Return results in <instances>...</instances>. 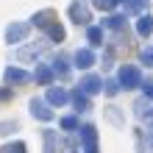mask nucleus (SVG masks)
Returning a JSON list of instances; mask_svg holds the SVG:
<instances>
[{"mask_svg": "<svg viewBox=\"0 0 153 153\" xmlns=\"http://www.w3.org/2000/svg\"><path fill=\"white\" fill-rule=\"evenodd\" d=\"M31 22L36 25V28H42V31L48 33V36H50L53 42H61V39H64V28L59 25L56 14H53L50 8H45V11H36V14L31 17Z\"/></svg>", "mask_w": 153, "mask_h": 153, "instance_id": "obj_1", "label": "nucleus"}, {"mask_svg": "<svg viewBox=\"0 0 153 153\" xmlns=\"http://www.w3.org/2000/svg\"><path fill=\"white\" fill-rule=\"evenodd\" d=\"M117 84H120V89H137V86H142V73H139V67H134V64L120 67Z\"/></svg>", "mask_w": 153, "mask_h": 153, "instance_id": "obj_2", "label": "nucleus"}, {"mask_svg": "<svg viewBox=\"0 0 153 153\" xmlns=\"http://www.w3.org/2000/svg\"><path fill=\"white\" fill-rule=\"evenodd\" d=\"M70 20H73L75 25H89V20H92V11H89L86 3H81V0H75V3H70Z\"/></svg>", "mask_w": 153, "mask_h": 153, "instance_id": "obj_3", "label": "nucleus"}, {"mask_svg": "<svg viewBox=\"0 0 153 153\" xmlns=\"http://www.w3.org/2000/svg\"><path fill=\"white\" fill-rule=\"evenodd\" d=\"M81 142H84V153H100L97 150V131L95 125H81Z\"/></svg>", "mask_w": 153, "mask_h": 153, "instance_id": "obj_4", "label": "nucleus"}, {"mask_svg": "<svg viewBox=\"0 0 153 153\" xmlns=\"http://www.w3.org/2000/svg\"><path fill=\"white\" fill-rule=\"evenodd\" d=\"M31 114L36 117V120H42V123H50L53 117H56L53 109L48 106V100H39V97H33V100H31Z\"/></svg>", "mask_w": 153, "mask_h": 153, "instance_id": "obj_5", "label": "nucleus"}, {"mask_svg": "<svg viewBox=\"0 0 153 153\" xmlns=\"http://www.w3.org/2000/svg\"><path fill=\"white\" fill-rule=\"evenodd\" d=\"M28 31H31V25H25V22H11V25L6 28V42H8V45L22 42L25 36H28Z\"/></svg>", "mask_w": 153, "mask_h": 153, "instance_id": "obj_6", "label": "nucleus"}, {"mask_svg": "<svg viewBox=\"0 0 153 153\" xmlns=\"http://www.w3.org/2000/svg\"><path fill=\"white\" fill-rule=\"evenodd\" d=\"M78 89H81L86 97H89V95H97V92L103 89V78H100V75H84V78H81V84H78Z\"/></svg>", "mask_w": 153, "mask_h": 153, "instance_id": "obj_7", "label": "nucleus"}, {"mask_svg": "<svg viewBox=\"0 0 153 153\" xmlns=\"http://www.w3.org/2000/svg\"><path fill=\"white\" fill-rule=\"evenodd\" d=\"M92 64H95V53L89 50V48L75 50V67H78V70H89Z\"/></svg>", "mask_w": 153, "mask_h": 153, "instance_id": "obj_8", "label": "nucleus"}, {"mask_svg": "<svg viewBox=\"0 0 153 153\" xmlns=\"http://www.w3.org/2000/svg\"><path fill=\"white\" fill-rule=\"evenodd\" d=\"M70 100V92H64L61 86H50L48 89V106H64Z\"/></svg>", "mask_w": 153, "mask_h": 153, "instance_id": "obj_9", "label": "nucleus"}, {"mask_svg": "<svg viewBox=\"0 0 153 153\" xmlns=\"http://www.w3.org/2000/svg\"><path fill=\"white\" fill-rule=\"evenodd\" d=\"M36 84H42V86H50L53 84V70L48 67V64H36V70H33V75H31Z\"/></svg>", "mask_w": 153, "mask_h": 153, "instance_id": "obj_10", "label": "nucleus"}, {"mask_svg": "<svg viewBox=\"0 0 153 153\" xmlns=\"http://www.w3.org/2000/svg\"><path fill=\"white\" fill-rule=\"evenodd\" d=\"M25 81H31V75L25 73V70H20V67H8L6 70V84H25Z\"/></svg>", "mask_w": 153, "mask_h": 153, "instance_id": "obj_11", "label": "nucleus"}, {"mask_svg": "<svg viewBox=\"0 0 153 153\" xmlns=\"http://www.w3.org/2000/svg\"><path fill=\"white\" fill-rule=\"evenodd\" d=\"M134 109H137V117H139V120H153V100L142 97V100L134 103Z\"/></svg>", "mask_w": 153, "mask_h": 153, "instance_id": "obj_12", "label": "nucleus"}, {"mask_svg": "<svg viewBox=\"0 0 153 153\" xmlns=\"http://www.w3.org/2000/svg\"><path fill=\"white\" fill-rule=\"evenodd\" d=\"M42 139H45V153H59V134L56 131H42Z\"/></svg>", "mask_w": 153, "mask_h": 153, "instance_id": "obj_13", "label": "nucleus"}, {"mask_svg": "<svg viewBox=\"0 0 153 153\" xmlns=\"http://www.w3.org/2000/svg\"><path fill=\"white\" fill-rule=\"evenodd\" d=\"M137 33H139V36H150V33H153V17L150 14H142L137 20Z\"/></svg>", "mask_w": 153, "mask_h": 153, "instance_id": "obj_14", "label": "nucleus"}, {"mask_svg": "<svg viewBox=\"0 0 153 153\" xmlns=\"http://www.w3.org/2000/svg\"><path fill=\"white\" fill-rule=\"evenodd\" d=\"M50 70H53V75H59V78H67V75H70V64H67V59H61V56L53 59Z\"/></svg>", "mask_w": 153, "mask_h": 153, "instance_id": "obj_15", "label": "nucleus"}, {"mask_svg": "<svg viewBox=\"0 0 153 153\" xmlns=\"http://www.w3.org/2000/svg\"><path fill=\"white\" fill-rule=\"evenodd\" d=\"M120 6L125 8V14H142V8L148 6V0H120Z\"/></svg>", "mask_w": 153, "mask_h": 153, "instance_id": "obj_16", "label": "nucleus"}, {"mask_svg": "<svg viewBox=\"0 0 153 153\" xmlns=\"http://www.w3.org/2000/svg\"><path fill=\"white\" fill-rule=\"evenodd\" d=\"M86 39H89V45H92V48H100V45H103V28H97V25H89Z\"/></svg>", "mask_w": 153, "mask_h": 153, "instance_id": "obj_17", "label": "nucleus"}, {"mask_svg": "<svg viewBox=\"0 0 153 153\" xmlns=\"http://www.w3.org/2000/svg\"><path fill=\"white\" fill-rule=\"evenodd\" d=\"M42 50H45V45H31V48L17 50V59H20V61H28V59H33V56H39Z\"/></svg>", "mask_w": 153, "mask_h": 153, "instance_id": "obj_18", "label": "nucleus"}, {"mask_svg": "<svg viewBox=\"0 0 153 153\" xmlns=\"http://www.w3.org/2000/svg\"><path fill=\"white\" fill-rule=\"evenodd\" d=\"M70 100H73V106H75L78 111H86V109H89V97L81 92V89H75V92L70 95Z\"/></svg>", "mask_w": 153, "mask_h": 153, "instance_id": "obj_19", "label": "nucleus"}, {"mask_svg": "<svg viewBox=\"0 0 153 153\" xmlns=\"http://www.w3.org/2000/svg\"><path fill=\"white\" fill-rule=\"evenodd\" d=\"M103 25H106V28H111V31H120L123 25H125V17H120V14H109V17L103 20Z\"/></svg>", "mask_w": 153, "mask_h": 153, "instance_id": "obj_20", "label": "nucleus"}, {"mask_svg": "<svg viewBox=\"0 0 153 153\" xmlns=\"http://www.w3.org/2000/svg\"><path fill=\"white\" fill-rule=\"evenodd\" d=\"M95 8H100V11H111V8L120 6V0H92Z\"/></svg>", "mask_w": 153, "mask_h": 153, "instance_id": "obj_21", "label": "nucleus"}, {"mask_svg": "<svg viewBox=\"0 0 153 153\" xmlns=\"http://www.w3.org/2000/svg\"><path fill=\"white\" fill-rule=\"evenodd\" d=\"M0 153H25V145L22 142H8V145H3Z\"/></svg>", "mask_w": 153, "mask_h": 153, "instance_id": "obj_22", "label": "nucleus"}, {"mask_svg": "<svg viewBox=\"0 0 153 153\" xmlns=\"http://www.w3.org/2000/svg\"><path fill=\"white\" fill-rule=\"evenodd\" d=\"M103 92L109 97H114L117 92H120V84H117V81H103Z\"/></svg>", "mask_w": 153, "mask_h": 153, "instance_id": "obj_23", "label": "nucleus"}, {"mask_svg": "<svg viewBox=\"0 0 153 153\" xmlns=\"http://www.w3.org/2000/svg\"><path fill=\"white\" fill-rule=\"evenodd\" d=\"M139 59H142V64H148V67H153V48H142V53H139Z\"/></svg>", "mask_w": 153, "mask_h": 153, "instance_id": "obj_24", "label": "nucleus"}, {"mask_svg": "<svg viewBox=\"0 0 153 153\" xmlns=\"http://www.w3.org/2000/svg\"><path fill=\"white\" fill-rule=\"evenodd\" d=\"M61 128H64V131H75L78 120H75V117H61Z\"/></svg>", "mask_w": 153, "mask_h": 153, "instance_id": "obj_25", "label": "nucleus"}, {"mask_svg": "<svg viewBox=\"0 0 153 153\" xmlns=\"http://www.w3.org/2000/svg\"><path fill=\"white\" fill-rule=\"evenodd\" d=\"M142 89H145V97H153V81H142Z\"/></svg>", "mask_w": 153, "mask_h": 153, "instance_id": "obj_26", "label": "nucleus"}, {"mask_svg": "<svg viewBox=\"0 0 153 153\" xmlns=\"http://www.w3.org/2000/svg\"><path fill=\"white\" fill-rule=\"evenodd\" d=\"M11 128H14L11 123H0V134H11Z\"/></svg>", "mask_w": 153, "mask_h": 153, "instance_id": "obj_27", "label": "nucleus"}, {"mask_svg": "<svg viewBox=\"0 0 153 153\" xmlns=\"http://www.w3.org/2000/svg\"><path fill=\"white\" fill-rule=\"evenodd\" d=\"M148 139H150V145H153V128H150V131H148Z\"/></svg>", "mask_w": 153, "mask_h": 153, "instance_id": "obj_28", "label": "nucleus"}]
</instances>
